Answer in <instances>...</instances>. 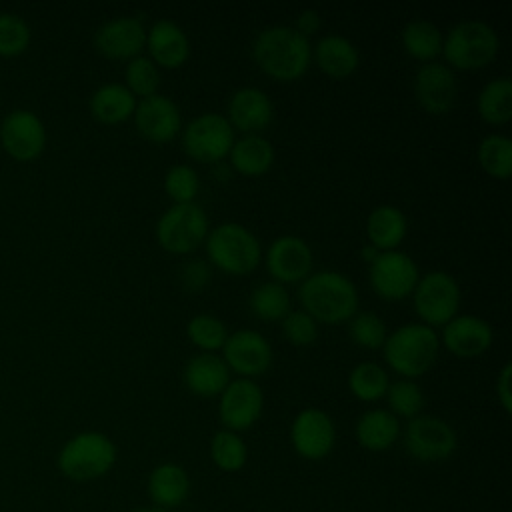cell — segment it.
I'll list each match as a JSON object with an SVG mask.
<instances>
[{"label":"cell","mask_w":512,"mask_h":512,"mask_svg":"<svg viewBox=\"0 0 512 512\" xmlns=\"http://www.w3.org/2000/svg\"><path fill=\"white\" fill-rule=\"evenodd\" d=\"M302 310L320 324H340L358 312V288L340 270L310 272L298 286Z\"/></svg>","instance_id":"cell-1"},{"label":"cell","mask_w":512,"mask_h":512,"mask_svg":"<svg viewBox=\"0 0 512 512\" xmlns=\"http://www.w3.org/2000/svg\"><path fill=\"white\" fill-rule=\"evenodd\" d=\"M254 62L276 80L300 78L312 60V44L290 24L262 28L252 40Z\"/></svg>","instance_id":"cell-2"},{"label":"cell","mask_w":512,"mask_h":512,"mask_svg":"<svg viewBox=\"0 0 512 512\" xmlns=\"http://www.w3.org/2000/svg\"><path fill=\"white\" fill-rule=\"evenodd\" d=\"M116 458L118 448L110 436L98 430H84L62 444L56 466L72 482H90L106 476Z\"/></svg>","instance_id":"cell-3"},{"label":"cell","mask_w":512,"mask_h":512,"mask_svg":"<svg viewBox=\"0 0 512 512\" xmlns=\"http://www.w3.org/2000/svg\"><path fill=\"white\" fill-rule=\"evenodd\" d=\"M386 364L404 378L426 374L440 350V338L432 326L424 322H408L386 334L382 344Z\"/></svg>","instance_id":"cell-4"},{"label":"cell","mask_w":512,"mask_h":512,"mask_svg":"<svg viewBox=\"0 0 512 512\" xmlns=\"http://www.w3.org/2000/svg\"><path fill=\"white\" fill-rule=\"evenodd\" d=\"M208 260L226 274H250L262 258L258 236L240 222H222L208 230L206 238Z\"/></svg>","instance_id":"cell-5"},{"label":"cell","mask_w":512,"mask_h":512,"mask_svg":"<svg viewBox=\"0 0 512 512\" xmlns=\"http://www.w3.org/2000/svg\"><path fill=\"white\" fill-rule=\"evenodd\" d=\"M498 48V32L480 18L458 20L442 38V54L450 68H482L494 60Z\"/></svg>","instance_id":"cell-6"},{"label":"cell","mask_w":512,"mask_h":512,"mask_svg":"<svg viewBox=\"0 0 512 512\" xmlns=\"http://www.w3.org/2000/svg\"><path fill=\"white\" fill-rule=\"evenodd\" d=\"M154 234L158 244L174 254L192 252L208 234V216L194 202H172L156 220Z\"/></svg>","instance_id":"cell-7"},{"label":"cell","mask_w":512,"mask_h":512,"mask_svg":"<svg viewBox=\"0 0 512 512\" xmlns=\"http://www.w3.org/2000/svg\"><path fill=\"white\" fill-rule=\"evenodd\" d=\"M460 286L450 272L430 270L422 274L412 290L414 310L428 326H444L458 314Z\"/></svg>","instance_id":"cell-8"},{"label":"cell","mask_w":512,"mask_h":512,"mask_svg":"<svg viewBox=\"0 0 512 512\" xmlns=\"http://www.w3.org/2000/svg\"><path fill=\"white\" fill-rule=\"evenodd\" d=\"M234 142V128L220 112H200L182 128V148L198 162H220Z\"/></svg>","instance_id":"cell-9"},{"label":"cell","mask_w":512,"mask_h":512,"mask_svg":"<svg viewBox=\"0 0 512 512\" xmlns=\"http://www.w3.org/2000/svg\"><path fill=\"white\" fill-rule=\"evenodd\" d=\"M404 448L418 462L448 460L458 448V434L440 416L418 414L408 420L404 432Z\"/></svg>","instance_id":"cell-10"},{"label":"cell","mask_w":512,"mask_h":512,"mask_svg":"<svg viewBox=\"0 0 512 512\" xmlns=\"http://www.w3.org/2000/svg\"><path fill=\"white\" fill-rule=\"evenodd\" d=\"M290 444L304 460L326 458L336 444V426L332 416L316 406L302 408L290 424Z\"/></svg>","instance_id":"cell-11"},{"label":"cell","mask_w":512,"mask_h":512,"mask_svg":"<svg viewBox=\"0 0 512 512\" xmlns=\"http://www.w3.org/2000/svg\"><path fill=\"white\" fill-rule=\"evenodd\" d=\"M368 278L378 296L386 300H400L412 294L420 278V270L410 254L394 248L380 252L370 262Z\"/></svg>","instance_id":"cell-12"},{"label":"cell","mask_w":512,"mask_h":512,"mask_svg":"<svg viewBox=\"0 0 512 512\" xmlns=\"http://www.w3.org/2000/svg\"><path fill=\"white\" fill-rule=\"evenodd\" d=\"M218 396V418L226 430L240 434L258 422L264 408V392L252 378L230 380Z\"/></svg>","instance_id":"cell-13"},{"label":"cell","mask_w":512,"mask_h":512,"mask_svg":"<svg viewBox=\"0 0 512 512\" xmlns=\"http://www.w3.org/2000/svg\"><path fill=\"white\" fill-rule=\"evenodd\" d=\"M222 360L228 370L238 372L242 378L260 376L272 364V344L262 332L240 328L226 336V342L222 344Z\"/></svg>","instance_id":"cell-14"},{"label":"cell","mask_w":512,"mask_h":512,"mask_svg":"<svg viewBox=\"0 0 512 512\" xmlns=\"http://www.w3.org/2000/svg\"><path fill=\"white\" fill-rule=\"evenodd\" d=\"M264 262L272 280L280 284L302 282L312 272L314 254L302 236L280 234L268 244Z\"/></svg>","instance_id":"cell-15"},{"label":"cell","mask_w":512,"mask_h":512,"mask_svg":"<svg viewBox=\"0 0 512 512\" xmlns=\"http://www.w3.org/2000/svg\"><path fill=\"white\" fill-rule=\"evenodd\" d=\"M0 142L8 156L30 162L38 158L46 146V128L34 112L14 110L2 120Z\"/></svg>","instance_id":"cell-16"},{"label":"cell","mask_w":512,"mask_h":512,"mask_svg":"<svg viewBox=\"0 0 512 512\" xmlns=\"http://www.w3.org/2000/svg\"><path fill=\"white\" fill-rule=\"evenodd\" d=\"M456 92V74L448 64L428 60L418 66L414 74V94L422 108L432 114H444L454 106Z\"/></svg>","instance_id":"cell-17"},{"label":"cell","mask_w":512,"mask_h":512,"mask_svg":"<svg viewBox=\"0 0 512 512\" xmlns=\"http://www.w3.org/2000/svg\"><path fill=\"white\" fill-rule=\"evenodd\" d=\"M132 116L138 132L152 142H168L182 128L178 104L160 92L140 98Z\"/></svg>","instance_id":"cell-18"},{"label":"cell","mask_w":512,"mask_h":512,"mask_svg":"<svg viewBox=\"0 0 512 512\" xmlns=\"http://www.w3.org/2000/svg\"><path fill=\"white\" fill-rule=\"evenodd\" d=\"M94 46L108 58H134L146 46V28L140 16H116L94 34Z\"/></svg>","instance_id":"cell-19"},{"label":"cell","mask_w":512,"mask_h":512,"mask_svg":"<svg viewBox=\"0 0 512 512\" xmlns=\"http://www.w3.org/2000/svg\"><path fill=\"white\" fill-rule=\"evenodd\" d=\"M440 344L460 358L484 354L492 344V326L476 314H456L442 326Z\"/></svg>","instance_id":"cell-20"},{"label":"cell","mask_w":512,"mask_h":512,"mask_svg":"<svg viewBox=\"0 0 512 512\" xmlns=\"http://www.w3.org/2000/svg\"><path fill=\"white\" fill-rule=\"evenodd\" d=\"M274 116L270 96L258 86H240L228 100V122L244 134H260Z\"/></svg>","instance_id":"cell-21"},{"label":"cell","mask_w":512,"mask_h":512,"mask_svg":"<svg viewBox=\"0 0 512 512\" xmlns=\"http://www.w3.org/2000/svg\"><path fill=\"white\" fill-rule=\"evenodd\" d=\"M146 46L156 66L178 68L190 56V38L186 30L170 18H158L146 30Z\"/></svg>","instance_id":"cell-22"},{"label":"cell","mask_w":512,"mask_h":512,"mask_svg":"<svg viewBox=\"0 0 512 512\" xmlns=\"http://www.w3.org/2000/svg\"><path fill=\"white\" fill-rule=\"evenodd\" d=\"M146 490L152 506L168 512L186 502L190 494V476L184 466L162 462L150 470Z\"/></svg>","instance_id":"cell-23"},{"label":"cell","mask_w":512,"mask_h":512,"mask_svg":"<svg viewBox=\"0 0 512 512\" xmlns=\"http://www.w3.org/2000/svg\"><path fill=\"white\" fill-rule=\"evenodd\" d=\"M312 58L316 60L318 68L332 78H346L360 64V52L356 44L340 32H328L320 36L312 46Z\"/></svg>","instance_id":"cell-24"},{"label":"cell","mask_w":512,"mask_h":512,"mask_svg":"<svg viewBox=\"0 0 512 512\" xmlns=\"http://www.w3.org/2000/svg\"><path fill=\"white\" fill-rule=\"evenodd\" d=\"M230 382V370L216 352H198L184 366V384L198 396H218Z\"/></svg>","instance_id":"cell-25"},{"label":"cell","mask_w":512,"mask_h":512,"mask_svg":"<svg viewBox=\"0 0 512 512\" xmlns=\"http://www.w3.org/2000/svg\"><path fill=\"white\" fill-rule=\"evenodd\" d=\"M400 420L388 408H370L354 424L356 442L368 452L390 450L400 438Z\"/></svg>","instance_id":"cell-26"},{"label":"cell","mask_w":512,"mask_h":512,"mask_svg":"<svg viewBox=\"0 0 512 512\" xmlns=\"http://www.w3.org/2000/svg\"><path fill=\"white\" fill-rule=\"evenodd\" d=\"M408 232L406 214L394 204H378L370 210L366 218L368 244L384 250H394Z\"/></svg>","instance_id":"cell-27"},{"label":"cell","mask_w":512,"mask_h":512,"mask_svg":"<svg viewBox=\"0 0 512 512\" xmlns=\"http://www.w3.org/2000/svg\"><path fill=\"white\" fill-rule=\"evenodd\" d=\"M230 166L244 176H260L274 164V146L262 134H242L234 138L230 152Z\"/></svg>","instance_id":"cell-28"},{"label":"cell","mask_w":512,"mask_h":512,"mask_svg":"<svg viewBox=\"0 0 512 512\" xmlns=\"http://www.w3.org/2000/svg\"><path fill=\"white\" fill-rule=\"evenodd\" d=\"M136 96L122 82H106L90 96V112L104 124H116L134 114Z\"/></svg>","instance_id":"cell-29"},{"label":"cell","mask_w":512,"mask_h":512,"mask_svg":"<svg viewBox=\"0 0 512 512\" xmlns=\"http://www.w3.org/2000/svg\"><path fill=\"white\" fill-rule=\"evenodd\" d=\"M442 30L426 18H412L402 26L400 40L404 50L418 60H432L442 52Z\"/></svg>","instance_id":"cell-30"},{"label":"cell","mask_w":512,"mask_h":512,"mask_svg":"<svg viewBox=\"0 0 512 512\" xmlns=\"http://www.w3.org/2000/svg\"><path fill=\"white\" fill-rule=\"evenodd\" d=\"M478 114L490 124H504L512 116V80L496 76L488 80L476 96Z\"/></svg>","instance_id":"cell-31"},{"label":"cell","mask_w":512,"mask_h":512,"mask_svg":"<svg viewBox=\"0 0 512 512\" xmlns=\"http://www.w3.org/2000/svg\"><path fill=\"white\" fill-rule=\"evenodd\" d=\"M248 306H250V312L264 322L282 320L292 310L288 290L284 288V284H280L276 280L260 282L250 292Z\"/></svg>","instance_id":"cell-32"},{"label":"cell","mask_w":512,"mask_h":512,"mask_svg":"<svg viewBox=\"0 0 512 512\" xmlns=\"http://www.w3.org/2000/svg\"><path fill=\"white\" fill-rule=\"evenodd\" d=\"M208 454L212 464L222 472H238L246 466L248 446L238 432L218 430L212 434L208 444Z\"/></svg>","instance_id":"cell-33"},{"label":"cell","mask_w":512,"mask_h":512,"mask_svg":"<svg viewBox=\"0 0 512 512\" xmlns=\"http://www.w3.org/2000/svg\"><path fill=\"white\" fill-rule=\"evenodd\" d=\"M480 166L494 178L506 180L512 170V140L506 134L490 132L478 142Z\"/></svg>","instance_id":"cell-34"},{"label":"cell","mask_w":512,"mask_h":512,"mask_svg":"<svg viewBox=\"0 0 512 512\" xmlns=\"http://www.w3.org/2000/svg\"><path fill=\"white\" fill-rule=\"evenodd\" d=\"M388 384V372L380 364L370 360L358 362L348 374V388L362 402L380 400L386 394Z\"/></svg>","instance_id":"cell-35"},{"label":"cell","mask_w":512,"mask_h":512,"mask_svg":"<svg viewBox=\"0 0 512 512\" xmlns=\"http://www.w3.org/2000/svg\"><path fill=\"white\" fill-rule=\"evenodd\" d=\"M384 396L388 400V410L396 418H408V420L422 414L424 400H426L422 388L412 378H398L390 382Z\"/></svg>","instance_id":"cell-36"},{"label":"cell","mask_w":512,"mask_h":512,"mask_svg":"<svg viewBox=\"0 0 512 512\" xmlns=\"http://www.w3.org/2000/svg\"><path fill=\"white\" fill-rule=\"evenodd\" d=\"M124 84L126 88L134 94V96H152L158 92L160 86V68L156 66V62L146 56V54H138L134 58L128 60L126 68H124Z\"/></svg>","instance_id":"cell-37"},{"label":"cell","mask_w":512,"mask_h":512,"mask_svg":"<svg viewBox=\"0 0 512 512\" xmlns=\"http://www.w3.org/2000/svg\"><path fill=\"white\" fill-rule=\"evenodd\" d=\"M186 336L192 344H196L202 352H214L220 350L226 342L228 330L224 322L214 314H196L186 324Z\"/></svg>","instance_id":"cell-38"},{"label":"cell","mask_w":512,"mask_h":512,"mask_svg":"<svg viewBox=\"0 0 512 512\" xmlns=\"http://www.w3.org/2000/svg\"><path fill=\"white\" fill-rule=\"evenodd\" d=\"M348 334L358 346L380 348L388 332H386L384 320L376 312L362 310L348 320Z\"/></svg>","instance_id":"cell-39"},{"label":"cell","mask_w":512,"mask_h":512,"mask_svg":"<svg viewBox=\"0 0 512 512\" xmlns=\"http://www.w3.org/2000/svg\"><path fill=\"white\" fill-rule=\"evenodd\" d=\"M164 190L172 202H194L200 190V176L190 164H172L164 174Z\"/></svg>","instance_id":"cell-40"},{"label":"cell","mask_w":512,"mask_h":512,"mask_svg":"<svg viewBox=\"0 0 512 512\" xmlns=\"http://www.w3.org/2000/svg\"><path fill=\"white\" fill-rule=\"evenodd\" d=\"M30 44V28L16 14H0V56H18Z\"/></svg>","instance_id":"cell-41"},{"label":"cell","mask_w":512,"mask_h":512,"mask_svg":"<svg viewBox=\"0 0 512 512\" xmlns=\"http://www.w3.org/2000/svg\"><path fill=\"white\" fill-rule=\"evenodd\" d=\"M280 322L286 340L292 344L306 346L312 344L318 336V322L304 310H290Z\"/></svg>","instance_id":"cell-42"},{"label":"cell","mask_w":512,"mask_h":512,"mask_svg":"<svg viewBox=\"0 0 512 512\" xmlns=\"http://www.w3.org/2000/svg\"><path fill=\"white\" fill-rule=\"evenodd\" d=\"M210 278H212V270H210L208 262L198 260V258L196 260H188L182 266V270H180V280H182L186 290L198 292V290H202L210 282Z\"/></svg>","instance_id":"cell-43"},{"label":"cell","mask_w":512,"mask_h":512,"mask_svg":"<svg viewBox=\"0 0 512 512\" xmlns=\"http://www.w3.org/2000/svg\"><path fill=\"white\" fill-rule=\"evenodd\" d=\"M510 374H512V364L504 362L500 372L496 374V398L502 406V410L508 414L512 410V390H510Z\"/></svg>","instance_id":"cell-44"},{"label":"cell","mask_w":512,"mask_h":512,"mask_svg":"<svg viewBox=\"0 0 512 512\" xmlns=\"http://www.w3.org/2000/svg\"><path fill=\"white\" fill-rule=\"evenodd\" d=\"M320 24H322L320 12H318L316 8H304V10L298 12L296 22H294V28H296L300 34L310 36V34H314V32L320 28Z\"/></svg>","instance_id":"cell-45"},{"label":"cell","mask_w":512,"mask_h":512,"mask_svg":"<svg viewBox=\"0 0 512 512\" xmlns=\"http://www.w3.org/2000/svg\"><path fill=\"white\" fill-rule=\"evenodd\" d=\"M378 254H380V250H378V248H374L372 244H366V246L362 248V258H364L366 262H372Z\"/></svg>","instance_id":"cell-46"},{"label":"cell","mask_w":512,"mask_h":512,"mask_svg":"<svg viewBox=\"0 0 512 512\" xmlns=\"http://www.w3.org/2000/svg\"><path fill=\"white\" fill-rule=\"evenodd\" d=\"M132 512H166V510H160L156 506H142V508H134Z\"/></svg>","instance_id":"cell-47"}]
</instances>
